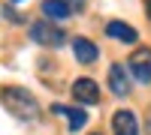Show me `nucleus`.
I'll list each match as a JSON object with an SVG mask.
<instances>
[{"label":"nucleus","instance_id":"nucleus-1","mask_svg":"<svg viewBox=\"0 0 151 135\" xmlns=\"http://www.w3.org/2000/svg\"><path fill=\"white\" fill-rule=\"evenodd\" d=\"M0 102H3V108H9V114H15L18 120H36L40 117V105H36V99L24 87H15V84L0 87Z\"/></svg>","mask_w":151,"mask_h":135},{"label":"nucleus","instance_id":"nucleus-2","mask_svg":"<svg viewBox=\"0 0 151 135\" xmlns=\"http://www.w3.org/2000/svg\"><path fill=\"white\" fill-rule=\"evenodd\" d=\"M30 39H33V42H40V45H52V48H58V45H64L67 33L60 30V27H55V24L45 18V21L30 24Z\"/></svg>","mask_w":151,"mask_h":135},{"label":"nucleus","instance_id":"nucleus-3","mask_svg":"<svg viewBox=\"0 0 151 135\" xmlns=\"http://www.w3.org/2000/svg\"><path fill=\"white\" fill-rule=\"evenodd\" d=\"M70 93H73L76 102H85V105H97L100 102V84L94 78H76Z\"/></svg>","mask_w":151,"mask_h":135},{"label":"nucleus","instance_id":"nucleus-4","mask_svg":"<svg viewBox=\"0 0 151 135\" xmlns=\"http://www.w3.org/2000/svg\"><path fill=\"white\" fill-rule=\"evenodd\" d=\"M130 72L136 75L139 84L151 81V48H136L130 54Z\"/></svg>","mask_w":151,"mask_h":135},{"label":"nucleus","instance_id":"nucleus-5","mask_svg":"<svg viewBox=\"0 0 151 135\" xmlns=\"http://www.w3.org/2000/svg\"><path fill=\"white\" fill-rule=\"evenodd\" d=\"M112 132L115 135H139V123H136V114L121 108V111L112 114Z\"/></svg>","mask_w":151,"mask_h":135},{"label":"nucleus","instance_id":"nucleus-6","mask_svg":"<svg viewBox=\"0 0 151 135\" xmlns=\"http://www.w3.org/2000/svg\"><path fill=\"white\" fill-rule=\"evenodd\" d=\"M109 90L115 96H127L130 93V75H127V69H124L121 63H115L109 69Z\"/></svg>","mask_w":151,"mask_h":135},{"label":"nucleus","instance_id":"nucleus-7","mask_svg":"<svg viewBox=\"0 0 151 135\" xmlns=\"http://www.w3.org/2000/svg\"><path fill=\"white\" fill-rule=\"evenodd\" d=\"M73 57L79 60V63H94V60L100 57V51H97V45H94L91 39L76 36V39H73Z\"/></svg>","mask_w":151,"mask_h":135},{"label":"nucleus","instance_id":"nucleus-8","mask_svg":"<svg viewBox=\"0 0 151 135\" xmlns=\"http://www.w3.org/2000/svg\"><path fill=\"white\" fill-rule=\"evenodd\" d=\"M52 111L55 114H64L67 117V123H70V132H76V129H82L85 123H88V114L82 111V108H70V105H52Z\"/></svg>","mask_w":151,"mask_h":135},{"label":"nucleus","instance_id":"nucleus-9","mask_svg":"<svg viewBox=\"0 0 151 135\" xmlns=\"http://www.w3.org/2000/svg\"><path fill=\"white\" fill-rule=\"evenodd\" d=\"M70 0H42V15L48 21H64L70 18Z\"/></svg>","mask_w":151,"mask_h":135},{"label":"nucleus","instance_id":"nucleus-10","mask_svg":"<svg viewBox=\"0 0 151 135\" xmlns=\"http://www.w3.org/2000/svg\"><path fill=\"white\" fill-rule=\"evenodd\" d=\"M106 36H112V39H118V42H136L139 39L136 27H130V24H124V21H109L106 24Z\"/></svg>","mask_w":151,"mask_h":135},{"label":"nucleus","instance_id":"nucleus-11","mask_svg":"<svg viewBox=\"0 0 151 135\" xmlns=\"http://www.w3.org/2000/svg\"><path fill=\"white\" fill-rule=\"evenodd\" d=\"M145 15L151 18V0H145Z\"/></svg>","mask_w":151,"mask_h":135},{"label":"nucleus","instance_id":"nucleus-12","mask_svg":"<svg viewBox=\"0 0 151 135\" xmlns=\"http://www.w3.org/2000/svg\"><path fill=\"white\" fill-rule=\"evenodd\" d=\"M12 3H21V0H12Z\"/></svg>","mask_w":151,"mask_h":135},{"label":"nucleus","instance_id":"nucleus-13","mask_svg":"<svg viewBox=\"0 0 151 135\" xmlns=\"http://www.w3.org/2000/svg\"><path fill=\"white\" fill-rule=\"evenodd\" d=\"M94 135H100V132H94Z\"/></svg>","mask_w":151,"mask_h":135}]
</instances>
